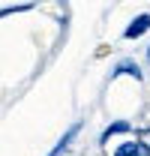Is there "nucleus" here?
<instances>
[{"label": "nucleus", "mask_w": 150, "mask_h": 156, "mask_svg": "<svg viewBox=\"0 0 150 156\" xmlns=\"http://www.w3.org/2000/svg\"><path fill=\"white\" fill-rule=\"evenodd\" d=\"M147 30H150V12H141V15H135L129 21V27L123 30V39H138V36H144Z\"/></svg>", "instance_id": "f03ea898"}, {"label": "nucleus", "mask_w": 150, "mask_h": 156, "mask_svg": "<svg viewBox=\"0 0 150 156\" xmlns=\"http://www.w3.org/2000/svg\"><path fill=\"white\" fill-rule=\"evenodd\" d=\"M78 129H81V123H75L72 129H69L66 135H63V138H60V141H57V147H54V150H51V153H48V156H63V153H66V147L72 144V138L78 135Z\"/></svg>", "instance_id": "7ed1b4c3"}, {"label": "nucleus", "mask_w": 150, "mask_h": 156, "mask_svg": "<svg viewBox=\"0 0 150 156\" xmlns=\"http://www.w3.org/2000/svg\"><path fill=\"white\" fill-rule=\"evenodd\" d=\"M129 129H132V126L126 123V120H120V123H111V126L102 132V144H105V141H108L111 135H117V132H129Z\"/></svg>", "instance_id": "20e7f679"}, {"label": "nucleus", "mask_w": 150, "mask_h": 156, "mask_svg": "<svg viewBox=\"0 0 150 156\" xmlns=\"http://www.w3.org/2000/svg\"><path fill=\"white\" fill-rule=\"evenodd\" d=\"M114 72H132V75H135V78H141V72H138V69H135L132 63H120V66H117Z\"/></svg>", "instance_id": "39448f33"}, {"label": "nucleus", "mask_w": 150, "mask_h": 156, "mask_svg": "<svg viewBox=\"0 0 150 156\" xmlns=\"http://www.w3.org/2000/svg\"><path fill=\"white\" fill-rule=\"evenodd\" d=\"M111 156H150V147L144 144V141L129 138V141H120V144L111 150Z\"/></svg>", "instance_id": "f257e3e1"}, {"label": "nucleus", "mask_w": 150, "mask_h": 156, "mask_svg": "<svg viewBox=\"0 0 150 156\" xmlns=\"http://www.w3.org/2000/svg\"><path fill=\"white\" fill-rule=\"evenodd\" d=\"M147 63H150V45H147Z\"/></svg>", "instance_id": "423d86ee"}]
</instances>
